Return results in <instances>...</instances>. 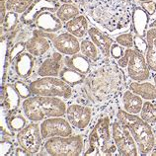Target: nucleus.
<instances>
[{
	"mask_svg": "<svg viewBox=\"0 0 156 156\" xmlns=\"http://www.w3.org/2000/svg\"><path fill=\"white\" fill-rule=\"evenodd\" d=\"M79 86L81 104L103 110L124 93L126 87L124 69L116 59L104 57L92 63L91 70Z\"/></svg>",
	"mask_w": 156,
	"mask_h": 156,
	"instance_id": "f257e3e1",
	"label": "nucleus"
},
{
	"mask_svg": "<svg viewBox=\"0 0 156 156\" xmlns=\"http://www.w3.org/2000/svg\"><path fill=\"white\" fill-rule=\"evenodd\" d=\"M78 4L93 23L111 34L126 30L131 23L129 0H80Z\"/></svg>",
	"mask_w": 156,
	"mask_h": 156,
	"instance_id": "f03ea898",
	"label": "nucleus"
},
{
	"mask_svg": "<svg viewBox=\"0 0 156 156\" xmlns=\"http://www.w3.org/2000/svg\"><path fill=\"white\" fill-rule=\"evenodd\" d=\"M67 106L58 97L31 96L22 103V110L25 117L31 122H43L53 117H64Z\"/></svg>",
	"mask_w": 156,
	"mask_h": 156,
	"instance_id": "7ed1b4c3",
	"label": "nucleus"
},
{
	"mask_svg": "<svg viewBox=\"0 0 156 156\" xmlns=\"http://www.w3.org/2000/svg\"><path fill=\"white\" fill-rule=\"evenodd\" d=\"M117 120L129 129L137 144L139 154H150L155 146V134L152 126L146 122L141 117L129 114L124 109L118 110Z\"/></svg>",
	"mask_w": 156,
	"mask_h": 156,
	"instance_id": "20e7f679",
	"label": "nucleus"
},
{
	"mask_svg": "<svg viewBox=\"0 0 156 156\" xmlns=\"http://www.w3.org/2000/svg\"><path fill=\"white\" fill-rule=\"evenodd\" d=\"M109 116L99 119L88 135V149L84 155H112L118 151L114 141L112 142V129Z\"/></svg>",
	"mask_w": 156,
	"mask_h": 156,
	"instance_id": "39448f33",
	"label": "nucleus"
},
{
	"mask_svg": "<svg viewBox=\"0 0 156 156\" xmlns=\"http://www.w3.org/2000/svg\"><path fill=\"white\" fill-rule=\"evenodd\" d=\"M29 86L33 96L58 97L64 100H69L73 96L72 87L60 77H39L33 80Z\"/></svg>",
	"mask_w": 156,
	"mask_h": 156,
	"instance_id": "423d86ee",
	"label": "nucleus"
},
{
	"mask_svg": "<svg viewBox=\"0 0 156 156\" xmlns=\"http://www.w3.org/2000/svg\"><path fill=\"white\" fill-rule=\"evenodd\" d=\"M85 138L82 134L55 136L46 139L44 149L52 156H78L82 154Z\"/></svg>",
	"mask_w": 156,
	"mask_h": 156,
	"instance_id": "0eeeda50",
	"label": "nucleus"
},
{
	"mask_svg": "<svg viewBox=\"0 0 156 156\" xmlns=\"http://www.w3.org/2000/svg\"><path fill=\"white\" fill-rule=\"evenodd\" d=\"M111 129L113 141L119 154L122 156H137L139 154L136 142L126 126L122 125L118 120H115Z\"/></svg>",
	"mask_w": 156,
	"mask_h": 156,
	"instance_id": "6e6552de",
	"label": "nucleus"
},
{
	"mask_svg": "<svg viewBox=\"0 0 156 156\" xmlns=\"http://www.w3.org/2000/svg\"><path fill=\"white\" fill-rule=\"evenodd\" d=\"M18 145L22 146L30 155L38 154L43 146L44 138L41 133V126L38 122H32L18 131L16 134Z\"/></svg>",
	"mask_w": 156,
	"mask_h": 156,
	"instance_id": "1a4fd4ad",
	"label": "nucleus"
},
{
	"mask_svg": "<svg viewBox=\"0 0 156 156\" xmlns=\"http://www.w3.org/2000/svg\"><path fill=\"white\" fill-rule=\"evenodd\" d=\"M93 108L80 103H71L67 106L65 118L74 129L84 130L91 124Z\"/></svg>",
	"mask_w": 156,
	"mask_h": 156,
	"instance_id": "9d476101",
	"label": "nucleus"
},
{
	"mask_svg": "<svg viewBox=\"0 0 156 156\" xmlns=\"http://www.w3.org/2000/svg\"><path fill=\"white\" fill-rule=\"evenodd\" d=\"M150 71L144 55L135 48H129V61L126 67L129 79L137 82L147 81L150 77Z\"/></svg>",
	"mask_w": 156,
	"mask_h": 156,
	"instance_id": "9b49d317",
	"label": "nucleus"
},
{
	"mask_svg": "<svg viewBox=\"0 0 156 156\" xmlns=\"http://www.w3.org/2000/svg\"><path fill=\"white\" fill-rule=\"evenodd\" d=\"M41 133L46 140L48 138L55 136H69L73 134V128L66 118L53 117L44 120L41 122Z\"/></svg>",
	"mask_w": 156,
	"mask_h": 156,
	"instance_id": "f8f14e48",
	"label": "nucleus"
},
{
	"mask_svg": "<svg viewBox=\"0 0 156 156\" xmlns=\"http://www.w3.org/2000/svg\"><path fill=\"white\" fill-rule=\"evenodd\" d=\"M59 7V0H35L30 8L22 15L21 22L25 25H32L35 23L38 16L43 12L50 11L52 13H56Z\"/></svg>",
	"mask_w": 156,
	"mask_h": 156,
	"instance_id": "ddd939ff",
	"label": "nucleus"
},
{
	"mask_svg": "<svg viewBox=\"0 0 156 156\" xmlns=\"http://www.w3.org/2000/svg\"><path fill=\"white\" fill-rule=\"evenodd\" d=\"M64 66L63 63V55L62 53L57 51H52L50 56L46 57L42 60L40 66L37 71V74L40 77H59L60 70Z\"/></svg>",
	"mask_w": 156,
	"mask_h": 156,
	"instance_id": "4468645a",
	"label": "nucleus"
},
{
	"mask_svg": "<svg viewBox=\"0 0 156 156\" xmlns=\"http://www.w3.org/2000/svg\"><path fill=\"white\" fill-rule=\"evenodd\" d=\"M55 50L63 55H73L80 51V43L78 38L68 32L60 33L52 41Z\"/></svg>",
	"mask_w": 156,
	"mask_h": 156,
	"instance_id": "2eb2a0df",
	"label": "nucleus"
},
{
	"mask_svg": "<svg viewBox=\"0 0 156 156\" xmlns=\"http://www.w3.org/2000/svg\"><path fill=\"white\" fill-rule=\"evenodd\" d=\"M21 99L13 84L2 85L1 88V107L7 116L14 114L21 105Z\"/></svg>",
	"mask_w": 156,
	"mask_h": 156,
	"instance_id": "dca6fc26",
	"label": "nucleus"
},
{
	"mask_svg": "<svg viewBox=\"0 0 156 156\" xmlns=\"http://www.w3.org/2000/svg\"><path fill=\"white\" fill-rule=\"evenodd\" d=\"M88 37L100 50L103 57H111V48L115 44V40L95 26L89 27Z\"/></svg>",
	"mask_w": 156,
	"mask_h": 156,
	"instance_id": "f3484780",
	"label": "nucleus"
},
{
	"mask_svg": "<svg viewBox=\"0 0 156 156\" xmlns=\"http://www.w3.org/2000/svg\"><path fill=\"white\" fill-rule=\"evenodd\" d=\"M62 21L55 13L50 11L43 12L36 19L34 25L37 29L48 33H57L62 29Z\"/></svg>",
	"mask_w": 156,
	"mask_h": 156,
	"instance_id": "a211bd4d",
	"label": "nucleus"
},
{
	"mask_svg": "<svg viewBox=\"0 0 156 156\" xmlns=\"http://www.w3.org/2000/svg\"><path fill=\"white\" fill-rule=\"evenodd\" d=\"M131 27L135 35L145 38L149 28V15L140 6H134L131 15Z\"/></svg>",
	"mask_w": 156,
	"mask_h": 156,
	"instance_id": "6ab92c4d",
	"label": "nucleus"
},
{
	"mask_svg": "<svg viewBox=\"0 0 156 156\" xmlns=\"http://www.w3.org/2000/svg\"><path fill=\"white\" fill-rule=\"evenodd\" d=\"M52 42L46 37L33 34V37L26 42V50L35 57H41L51 50Z\"/></svg>",
	"mask_w": 156,
	"mask_h": 156,
	"instance_id": "aec40b11",
	"label": "nucleus"
},
{
	"mask_svg": "<svg viewBox=\"0 0 156 156\" xmlns=\"http://www.w3.org/2000/svg\"><path fill=\"white\" fill-rule=\"evenodd\" d=\"M30 52H22L13 60L14 71L19 77L29 78L33 73L35 66V58Z\"/></svg>",
	"mask_w": 156,
	"mask_h": 156,
	"instance_id": "412c9836",
	"label": "nucleus"
},
{
	"mask_svg": "<svg viewBox=\"0 0 156 156\" xmlns=\"http://www.w3.org/2000/svg\"><path fill=\"white\" fill-rule=\"evenodd\" d=\"M64 28L66 32L70 33L73 36H75L78 39L84 38L86 35H88L89 30V22L86 15L80 14L77 17L69 20L66 23H64Z\"/></svg>",
	"mask_w": 156,
	"mask_h": 156,
	"instance_id": "4be33fe9",
	"label": "nucleus"
},
{
	"mask_svg": "<svg viewBox=\"0 0 156 156\" xmlns=\"http://www.w3.org/2000/svg\"><path fill=\"white\" fill-rule=\"evenodd\" d=\"M143 103L144 102H143L142 98L139 95H137V94L133 93L129 89H126L122 94V109L129 114H133V115L140 114Z\"/></svg>",
	"mask_w": 156,
	"mask_h": 156,
	"instance_id": "5701e85b",
	"label": "nucleus"
},
{
	"mask_svg": "<svg viewBox=\"0 0 156 156\" xmlns=\"http://www.w3.org/2000/svg\"><path fill=\"white\" fill-rule=\"evenodd\" d=\"M63 63L65 66L72 68L74 70L87 75L91 70L92 62L82 53H76L73 55H65L63 57Z\"/></svg>",
	"mask_w": 156,
	"mask_h": 156,
	"instance_id": "b1692460",
	"label": "nucleus"
},
{
	"mask_svg": "<svg viewBox=\"0 0 156 156\" xmlns=\"http://www.w3.org/2000/svg\"><path fill=\"white\" fill-rule=\"evenodd\" d=\"M129 89L145 101H153L156 99V85L149 81H133L129 83Z\"/></svg>",
	"mask_w": 156,
	"mask_h": 156,
	"instance_id": "393cba45",
	"label": "nucleus"
},
{
	"mask_svg": "<svg viewBox=\"0 0 156 156\" xmlns=\"http://www.w3.org/2000/svg\"><path fill=\"white\" fill-rule=\"evenodd\" d=\"M147 42V51L145 52L146 62L150 70L156 73V29L149 28L145 37Z\"/></svg>",
	"mask_w": 156,
	"mask_h": 156,
	"instance_id": "a878e982",
	"label": "nucleus"
},
{
	"mask_svg": "<svg viewBox=\"0 0 156 156\" xmlns=\"http://www.w3.org/2000/svg\"><path fill=\"white\" fill-rule=\"evenodd\" d=\"M80 52L87 57L92 63L99 61L100 59H102V56H103L100 50L90 40V38H84L80 42Z\"/></svg>",
	"mask_w": 156,
	"mask_h": 156,
	"instance_id": "bb28decb",
	"label": "nucleus"
},
{
	"mask_svg": "<svg viewBox=\"0 0 156 156\" xmlns=\"http://www.w3.org/2000/svg\"><path fill=\"white\" fill-rule=\"evenodd\" d=\"M59 77L65 82V83H67L69 86H71L73 88L83 83L86 78V75L64 65L62 69L60 70Z\"/></svg>",
	"mask_w": 156,
	"mask_h": 156,
	"instance_id": "cd10ccee",
	"label": "nucleus"
},
{
	"mask_svg": "<svg viewBox=\"0 0 156 156\" xmlns=\"http://www.w3.org/2000/svg\"><path fill=\"white\" fill-rule=\"evenodd\" d=\"M55 15L63 23H66L69 20H71L80 15V7L73 3L61 4L59 9L56 11Z\"/></svg>",
	"mask_w": 156,
	"mask_h": 156,
	"instance_id": "c85d7f7f",
	"label": "nucleus"
},
{
	"mask_svg": "<svg viewBox=\"0 0 156 156\" xmlns=\"http://www.w3.org/2000/svg\"><path fill=\"white\" fill-rule=\"evenodd\" d=\"M140 117L149 125H156V104L154 101H145L143 103Z\"/></svg>",
	"mask_w": 156,
	"mask_h": 156,
	"instance_id": "c756f323",
	"label": "nucleus"
},
{
	"mask_svg": "<svg viewBox=\"0 0 156 156\" xmlns=\"http://www.w3.org/2000/svg\"><path fill=\"white\" fill-rule=\"evenodd\" d=\"M26 119L27 118L22 115L11 114L6 117V125L9 130L13 131V133H18L28 125Z\"/></svg>",
	"mask_w": 156,
	"mask_h": 156,
	"instance_id": "7c9ffc66",
	"label": "nucleus"
},
{
	"mask_svg": "<svg viewBox=\"0 0 156 156\" xmlns=\"http://www.w3.org/2000/svg\"><path fill=\"white\" fill-rule=\"evenodd\" d=\"M34 1L35 0H7L5 4L7 11L15 12L17 14H24Z\"/></svg>",
	"mask_w": 156,
	"mask_h": 156,
	"instance_id": "2f4dec72",
	"label": "nucleus"
},
{
	"mask_svg": "<svg viewBox=\"0 0 156 156\" xmlns=\"http://www.w3.org/2000/svg\"><path fill=\"white\" fill-rule=\"evenodd\" d=\"M18 14L15 13V12H11L8 11L7 14L5 16V19L4 21L1 23V28H2V32H11L14 30V28L17 26L18 24Z\"/></svg>",
	"mask_w": 156,
	"mask_h": 156,
	"instance_id": "473e14b6",
	"label": "nucleus"
},
{
	"mask_svg": "<svg viewBox=\"0 0 156 156\" xmlns=\"http://www.w3.org/2000/svg\"><path fill=\"white\" fill-rule=\"evenodd\" d=\"M133 38H134V36L133 35V33H130V32L122 33V34L116 36L115 42L124 48H134Z\"/></svg>",
	"mask_w": 156,
	"mask_h": 156,
	"instance_id": "72a5a7b5",
	"label": "nucleus"
},
{
	"mask_svg": "<svg viewBox=\"0 0 156 156\" xmlns=\"http://www.w3.org/2000/svg\"><path fill=\"white\" fill-rule=\"evenodd\" d=\"M13 85L16 89V91L18 92V94L22 99L25 100V99H28V98H30L31 96H33L31 89H30V86L27 85L25 82H23L21 80H17L14 82Z\"/></svg>",
	"mask_w": 156,
	"mask_h": 156,
	"instance_id": "f704fd0d",
	"label": "nucleus"
},
{
	"mask_svg": "<svg viewBox=\"0 0 156 156\" xmlns=\"http://www.w3.org/2000/svg\"><path fill=\"white\" fill-rule=\"evenodd\" d=\"M133 43H134V48L138 51L141 53H145L147 51V42L145 38H142L140 36L135 35L133 38Z\"/></svg>",
	"mask_w": 156,
	"mask_h": 156,
	"instance_id": "c9c22d12",
	"label": "nucleus"
},
{
	"mask_svg": "<svg viewBox=\"0 0 156 156\" xmlns=\"http://www.w3.org/2000/svg\"><path fill=\"white\" fill-rule=\"evenodd\" d=\"M24 50H26V43H23V42H20L17 43L12 48L11 52H9V57H10V60L13 61L16 57H17L20 53L24 52Z\"/></svg>",
	"mask_w": 156,
	"mask_h": 156,
	"instance_id": "e433bc0d",
	"label": "nucleus"
},
{
	"mask_svg": "<svg viewBox=\"0 0 156 156\" xmlns=\"http://www.w3.org/2000/svg\"><path fill=\"white\" fill-rule=\"evenodd\" d=\"M0 146H1V156L4 155H12L13 154V147L14 144L12 140H7V139L2 138L1 143H0Z\"/></svg>",
	"mask_w": 156,
	"mask_h": 156,
	"instance_id": "4c0bfd02",
	"label": "nucleus"
},
{
	"mask_svg": "<svg viewBox=\"0 0 156 156\" xmlns=\"http://www.w3.org/2000/svg\"><path fill=\"white\" fill-rule=\"evenodd\" d=\"M124 55H125L124 47L120 46V44L115 42V44L112 46V48H111V57L118 60V59H120Z\"/></svg>",
	"mask_w": 156,
	"mask_h": 156,
	"instance_id": "58836bf2",
	"label": "nucleus"
},
{
	"mask_svg": "<svg viewBox=\"0 0 156 156\" xmlns=\"http://www.w3.org/2000/svg\"><path fill=\"white\" fill-rule=\"evenodd\" d=\"M141 7L143 8V10H144L149 16H153L156 13V2L154 1V0L142 2L141 3Z\"/></svg>",
	"mask_w": 156,
	"mask_h": 156,
	"instance_id": "ea45409f",
	"label": "nucleus"
},
{
	"mask_svg": "<svg viewBox=\"0 0 156 156\" xmlns=\"http://www.w3.org/2000/svg\"><path fill=\"white\" fill-rule=\"evenodd\" d=\"M129 61V48H126V50L125 51V55H122L120 59L117 60V63L119 64V66L120 67L125 69V68L128 67Z\"/></svg>",
	"mask_w": 156,
	"mask_h": 156,
	"instance_id": "a19ab883",
	"label": "nucleus"
},
{
	"mask_svg": "<svg viewBox=\"0 0 156 156\" xmlns=\"http://www.w3.org/2000/svg\"><path fill=\"white\" fill-rule=\"evenodd\" d=\"M12 155H15V156H28V155H30L29 154L28 151H26L25 149L23 148L22 146H18V147H16L15 150H14V152Z\"/></svg>",
	"mask_w": 156,
	"mask_h": 156,
	"instance_id": "79ce46f5",
	"label": "nucleus"
},
{
	"mask_svg": "<svg viewBox=\"0 0 156 156\" xmlns=\"http://www.w3.org/2000/svg\"><path fill=\"white\" fill-rule=\"evenodd\" d=\"M149 28H155L156 29V20L153 21L151 24H149Z\"/></svg>",
	"mask_w": 156,
	"mask_h": 156,
	"instance_id": "37998d69",
	"label": "nucleus"
},
{
	"mask_svg": "<svg viewBox=\"0 0 156 156\" xmlns=\"http://www.w3.org/2000/svg\"><path fill=\"white\" fill-rule=\"evenodd\" d=\"M150 154H151V155H153V156H155V155H156V148L151 151V153H150Z\"/></svg>",
	"mask_w": 156,
	"mask_h": 156,
	"instance_id": "c03bdc74",
	"label": "nucleus"
},
{
	"mask_svg": "<svg viewBox=\"0 0 156 156\" xmlns=\"http://www.w3.org/2000/svg\"><path fill=\"white\" fill-rule=\"evenodd\" d=\"M153 82H154V84L156 85V73H154V75H153Z\"/></svg>",
	"mask_w": 156,
	"mask_h": 156,
	"instance_id": "a18cd8bd",
	"label": "nucleus"
},
{
	"mask_svg": "<svg viewBox=\"0 0 156 156\" xmlns=\"http://www.w3.org/2000/svg\"><path fill=\"white\" fill-rule=\"evenodd\" d=\"M138 1H139V2H141V3H142V2H146V1H150V0H138Z\"/></svg>",
	"mask_w": 156,
	"mask_h": 156,
	"instance_id": "49530a36",
	"label": "nucleus"
},
{
	"mask_svg": "<svg viewBox=\"0 0 156 156\" xmlns=\"http://www.w3.org/2000/svg\"><path fill=\"white\" fill-rule=\"evenodd\" d=\"M72 2H75V3H79V1L80 0H71Z\"/></svg>",
	"mask_w": 156,
	"mask_h": 156,
	"instance_id": "de8ad7c7",
	"label": "nucleus"
},
{
	"mask_svg": "<svg viewBox=\"0 0 156 156\" xmlns=\"http://www.w3.org/2000/svg\"><path fill=\"white\" fill-rule=\"evenodd\" d=\"M0 1H5V2H6V1H7V0H0Z\"/></svg>",
	"mask_w": 156,
	"mask_h": 156,
	"instance_id": "09e8293b",
	"label": "nucleus"
},
{
	"mask_svg": "<svg viewBox=\"0 0 156 156\" xmlns=\"http://www.w3.org/2000/svg\"><path fill=\"white\" fill-rule=\"evenodd\" d=\"M155 145H156V135H155Z\"/></svg>",
	"mask_w": 156,
	"mask_h": 156,
	"instance_id": "8fccbe9b",
	"label": "nucleus"
}]
</instances>
